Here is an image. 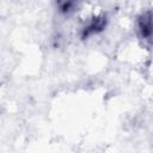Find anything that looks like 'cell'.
Masks as SVG:
<instances>
[{
  "label": "cell",
  "mask_w": 153,
  "mask_h": 153,
  "mask_svg": "<svg viewBox=\"0 0 153 153\" xmlns=\"http://www.w3.org/2000/svg\"><path fill=\"white\" fill-rule=\"evenodd\" d=\"M106 25V18L105 17H96L93 19H91L86 26L82 29V32H81V37L82 38H86L93 33H97L99 31H102Z\"/></svg>",
  "instance_id": "6da1fadb"
},
{
  "label": "cell",
  "mask_w": 153,
  "mask_h": 153,
  "mask_svg": "<svg viewBox=\"0 0 153 153\" xmlns=\"http://www.w3.org/2000/svg\"><path fill=\"white\" fill-rule=\"evenodd\" d=\"M139 30H140V33L143 38L146 39H151V33H152V25H151V12L147 11L145 13L141 14V17L139 18Z\"/></svg>",
  "instance_id": "7a4b0ae2"
}]
</instances>
